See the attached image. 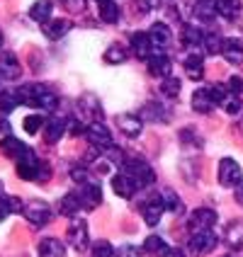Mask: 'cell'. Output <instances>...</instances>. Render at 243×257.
Listing matches in <instances>:
<instances>
[{
    "label": "cell",
    "mask_w": 243,
    "mask_h": 257,
    "mask_svg": "<svg viewBox=\"0 0 243 257\" xmlns=\"http://www.w3.org/2000/svg\"><path fill=\"white\" fill-rule=\"evenodd\" d=\"M20 97H22V104H29L34 109H46V112H54L58 104L54 90H49L46 85H39V83L20 87Z\"/></svg>",
    "instance_id": "obj_1"
},
{
    "label": "cell",
    "mask_w": 243,
    "mask_h": 257,
    "mask_svg": "<svg viewBox=\"0 0 243 257\" xmlns=\"http://www.w3.org/2000/svg\"><path fill=\"white\" fill-rule=\"evenodd\" d=\"M124 172H129V175L134 177V182L139 185V189L156 182L153 168H151L146 160H141V158H127V160H124Z\"/></svg>",
    "instance_id": "obj_2"
},
{
    "label": "cell",
    "mask_w": 243,
    "mask_h": 257,
    "mask_svg": "<svg viewBox=\"0 0 243 257\" xmlns=\"http://www.w3.org/2000/svg\"><path fill=\"white\" fill-rule=\"evenodd\" d=\"M22 216L29 221V226L42 228V226H46V223L51 221V206L42 199H29V201H25Z\"/></svg>",
    "instance_id": "obj_3"
},
{
    "label": "cell",
    "mask_w": 243,
    "mask_h": 257,
    "mask_svg": "<svg viewBox=\"0 0 243 257\" xmlns=\"http://www.w3.org/2000/svg\"><path fill=\"white\" fill-rule=\"evenodd\" d=\"M216 235H214V230L212 228H207V230H192V235H190V240H187V250L192 252V255H197V257H204V255H209L212 250L216 247Z\"/></svg>",
    "instance_id": "obj_4"
},
{
    "label": "cell",
    "mask_w": 243,
    "mask_h": 257,
    "mask_svg": "<svg viewBox=\"0 0 243 257\" xmlns=\"http://www.w3.org/2000/svg\"><path fill=\"white\" fill-rule=\"evenodd\" d=\"M216 177H219V185L221 187H231V189H236V187L243 182V170H241V165H238L233 158H221V160H219Z\"/></svg>",
    "instance_id": "obj_5"
},
{
    "label": "cell",
    "mask_w": 243,
    "mask_h": 257,
    "mask_svg": "<svg viewBox=\"0 0 243 257\" xmlns=\"http://www.w3.org/2000/svg\"><path fill=\"white\" fill-rule=\"evenodd\" d=\"M15 170H17V177L20 180H25V182H29V180H39V172H42V163H39V158H37V153L34 151H25L22 156L15 160Z\"/></svg>",
    "instance_id": "obj_6"
},
{
    "label": "cell",
    "mask_w": 243,
    "mask_h": 257,
    "mask_svg": "<svg viewBox=\"0 0 243 257\" xmlns=\"http://www.w3.org/2000/svg\"><path fill=\"white\" fill-rule=\"evenodd\" d=\"M86 136H88V141H90V146L98 148V151L112 148V131L105 126L102 121H90L86 128Z\"/></svg>",
    "instance_id": "obj_7"
},
{
    "label": "cell",
    "mask_w": 243,
    "mask_h": 257,
    "mask_svg": "<svg viewBox=\"0 0 243 257\" xmlns=\"http://www.w3.org/2000/svg\"><path fill=\"white\" fill-rule=\"evenodd\" d=\"M68 245L75 252H86L90 245V230H88L86 221H73L68 226Z\"/></svg>",
    "instance_id": "obj_8"
},
{
    "label": "cell",
    "mask_w": 243,
    "mask_h": 257,
    "mask_svg": "<svg viewBox=\"0 0 243 257\" xmlns=\"http://www.w3.org/2000/svg\"><path fill=\"white\" fill-rule=\"evenodd\" d=\"M183 66H185V75L190 80H202L204 78V51L202 49L187 51L183 58Z\"/></svg>",
    "instance_id": "obj_9"
},
{
    "label": "cell",
    "mask_w": 243,
    "mask_h": 257,
    "mask_svg": "<svg viewBox=\"0 0 243 257\" xmlns=\"http://www.w3.org/2000/svg\"><path fill=\"white\" fill-rule=\"evenodd\" d=\"M214 107H219L214 95V87H200L192 92V109L200 112V114H209Z\"/></svg>",
    "instance_id": "obj_10"
},
{
    "label": "cell",
    "mask_w": 243,
    "mask_h": 257,
    "mask_svg": "<svg viewBox=\"0 0 243 257\" xmlns=\"http://www.w3.org/2000/svg\"><path fill=\"white\" fill-rule=\"evenodd\" d=\"M131 51H134V56L141 58V61H148V58L156 54L148 32H134V34H131Z\"/></svg>",
    "instance_id": "obj_11"
},
{
    "label": "cell",
    "mask_w": 243,
    "mask_h": 257,
    "mask_svg": "<svg viewBox=\"0 0 243 257\" xmlns=\"http://www.w3.org/2000/svg\"><path fill=\"white\" fill-rule=\"evenodd\" d=\"M148 37H151V44H153V49H156V54H163L173 42V34L168 25H163V22H156V25H151L148 29Z\"/></svg>",
    "instance_id": "obj_12"
},
{
    "label": "cell",
    "mask_w": 243,
    "mask_h": 257,
    "mask_svg": "<svg viewBox=\"0 0 243 257\" xmlns=\"http://www.w3.org/2000/svg\"><path fill=\"white\" fill-rule=\"evenodd\" d=\"M112 189H115L117 197H122V199H129V197H134V192L139 189V185L134 182V177L129 175V172H117L115 177H112Z\"/></svg>",
    "instance_id": "obj_13"
},
{
    "label": "cell",
    "mask_w": 243,
    "mask_h": 257,
    "mask_svg": "<svg viewBox=\"0 0 243 257\" xmlns=\"http://www.w3.org/2000/svg\"><path fill=\"white\" fill-rule=\"evenodd\" d=\"M0 73H3L5 80H17L22 75L20 58L15 56L13 51H0Z\"/></svg>",
    "instance_id": "obj_14"
},
{
    "label": "cell",
    "mask_w": 243,
    "mask_h": 257,
    "mask_svg": "<svg viewBox=\"0 0 243 257\" xmlns=\"http://www.w3.org/2000/svg\"><path fill=\"white\" fill-rule=\"evenodd\" d=\"M71 20H66V17H54V20H49L46 25H44V37L46 39H51V42H58V39H63L68 32H71Z\"/></svg>",
    "instance_id": "obj_15"
},
{
    "label": "cell",
    "mask_w": 243,
    "mask_h": 257,
    "mask_svg": "<svg viewBox=\"0 0 243 257\" xmlns=\"http://www.w3.org/2000/svg\"><path fill=\"white\" fill-rule=\"evenodd\" d=\"M214 223H216V211L214 209H207V206L192 211V216H190V230H207L212 228Z\"/></svg>",
    "instance_id": "obj_16"
},
{
    "label": "cell",
    "mask_w": 243,
    "mask_h": 257,
    "mask_svg": "<svg viewBox=\"0 0 243 257\" xmlns=\"http://www.w3.org/2000/svg\"><path fill=\"white\" fill-rule=\"evenodd\" d=\"M117 126L122 128V134L129 136V139H136L141 136V128H143V119L136 114H117Z\"/></svg>",
    "instance_id": "obj_17"
},
{
    "label": "cell",
    "mask_w": 243,
    "mask_h": 257,
    "mask_svg": "<svg viewBox=\"0 0 243 257\" xmlns=\"http://www.w3.org/2000/svg\"><path fill=\"white\" fill-rule=\"evenodd\" d=\"M221 56L226 58L229 63H233V66L243 63V42L236 39V37H226L224 44H221Z\"/></svg>",
    "instance_id": "obj_18"
},
{
    "label": "cell",
    "mask_w": 243,
    "mask_h": 257,
    "mask_svg": "<svg viewBox=\"0 0 243 257\" xmlns=\"http://www.w3.org/2000/svg\"><path fill=\"white\" fill-rule=\"evenodd\" d=\"M224 243L229 245L231 250L243 252V221H231L224 228Z\"/></svg>",
    "instance_id": "obj_19"
},
{
    "label": "cell",
    "mask_w": 243,
    "mask_h": 257,
    "mask_svg": "<svg viewBox=\"0 0 243 257\" xmlns=\"http://www.w3.org/2000/svg\"><path fill=\"white\" fill-rule=\"evenodd\" d=\"M78 194H80V201H83V206H86V209H95V206H100V201H102L100 185H95V182H86V185H80Z\"/></svg>",
    "instance_id": "obj_20"
},
{
    "label": "cell",
    "mask_w": 243,
    "mask_h": 257,
    "mask_svg": "<svg viewBox=\"0 0 243 257\" xmlns=\"http://www.w3.org/2000/svg\"><path fill=\"white\" fill-rule=\"evenodd\" d=\"M80 209H86V206H83V201H80V194H78V192H68V194H63V197L58 199V214L75 216Z\"/></svg>",
    "instance_id": "obj_21"
},
{
    "label": "cell",
    "mask_w": 243,
    "mask_h": 257,
    "mask_svg": "<svg viewBox=\"0 0 243 257\" xmlns=\"http://www.w3.org/2000/svg\"><path fill=\"white\" fill-rule=\"evenodd\" d=\"M20 104H22L20 90H0V116L13 114Z\"/></svg>",
    "instance_id": "obj_22"
},
{
    "label": "cell",
    "mask_w": 243,
    "mask_h": 257,
    "mask_svg": "<svg viewBox=\"0 0 243 257\" xmlns=\"http://www.w3.org/2000/svg\"><path fill=\"white\" fill-rule=\"evenodd\" d=\"M171 58L166 56V54H153V56L148 58V73L153 75V78H168L171 75Z\"/></svg>",
    "instance_id": "obj_23"
},
{
    "label": "cell",
    "mask_w": 243,
    "mask_h": 257,
    "mask_svg": "<svg viewBox=\"0 0 243 257\" xmlns=\"http://www.w3.org/2000/svg\"><path fill=\"white\" fill-rule=\"evenodd\" d=\"M51 13H54V3H51V0H37V3H32V8H29V20L46 25V22L51 20Z\"/></svg>",
    "instance_id": "obj_24"
},
{
    "label": "cell",
    "mask_w": 243,
    "mask_h": 257,
    "mask_svg": "<svg viewBox=\"0 0 243 257\" xmlns=\"http://www.w3.org/2000/svg\"><path fill=\"white\" fill-rule=\"evenodd\" d=\"M141 250L151 257H166L168 252H171V247H168V243H166V238H160V235H148V238L143 240Z\"/></svg>",
    "instance_id": "obj_25"
},
{
    "label": "cell",
    "mask_w": 243,
    "mask_h": 257,
    "mask_svg": "<svg viewBox=\"0 0 243 257\" xmlns=\"http://www.w3.org/2000/svg\"><path fill=\"white\" fill-rule=\"evenodd\" d=\"M163 204H160V199H151L146 201L141 206V216L143 221H146V226H158L160 223V216H163Z\"/></svg>",
    "instance_id": "obj_26"
},
{
    "label": "cell",
    "mask_w": 243,
    "mask_h": 257,
    "mask_svg": "<svg viewBox=\"0 0 243 257\" xmlns=\"http://www.w3.org/2000/svg\"><path fill=\"white\" fill-rule=\"evenodd\" d=\"M25 151H27V146L20 141V139H15V136H5V139H0V153H3L5 158L17 160Z\"/></svg>",
    "instance_id": "obj_27"
},
{
    "label": "cell",
    "mask_w": 243,
    "mask_h": 257,
    "mask_svg": "<svg viewBox=\"0 0 243 257\" xmlns=\"http://www.w3.org/2000/svg\"><path fill=\"white\" fill-rule=\"evenodd\" d=\"M37 252H39V257H63L66 255V245L58 238H44Z\"/></svg>",
    "instance_id": "obj_28"
},
{
    "label": "cell",
    "mask_w": 243,
    "mask_h": 257,
    "mask_svg": "<svg viewBox=\"0 0 243 257\" xmlns=\"http://www.w3.org/2000/svg\"><path fill=\"white\" fill-rule=\"evenodd\" d=\"M204 34H207V32H202L200 27H195V25H185V29H183V44H185L190 51H192V49H202V44H204Z\"/></svg>",
    "instance_id": "obj_29"
},
{
    "label": "cell",
    "mask_w": 243,
    "mask_h": 257,
    "mask_svg": "<svg viewBox=\"0 0 243 257\" xmlns=\"http://www.w3.org/2000/svg\"><path fill=\"white\" fill-rule=\"evenodd\" d=\"M46 143H56L66 131H68V119H58V116H54V119H49V124H46Z\"/></svg>",
    "instance_id": "obj_30"
},
{
    "label": "cell",
    "mask_w": 243,
    "mask_h": 257,
    "mask_svg": "<svg viewBox=\"0 0 243 257\" xmlns=\"http://www.w3.org/2000/svg\"><path fill=\"white\" fill-rule=\"evenodd\" d=\"M241 0H216V15L224 20H236L241 15Z\"/></svg>",
    "instance_id": "obj_31"
},
{
    "label": "cell",
    "mask_w": 243,
    "mask_h": 257,
    "mask_svg": "<svg viewBox=\"0 0 243 257\" xmlns=\"http://www.w3.org/2000/svg\"><path fill=\"white\" fill-rule=\"evenodd\" d=\"M98 8H100L102 22H107V25L119 22V5H117L115 0H100V3H98Z\"/></svg>",
    "instance_id": "obj_32"
},
{
    "label": "cell",
    "mask_w": 243,
    "mask_h": 257,
    "mask_svg": "<svg viewBox=\"0 0 243 257\" xmlns=\"http://www.w3.org/2000/svg\"><path fill=\"white\" fill-rule=\"evenodd\" d=\"M192 13L197 15V20H204V22L214 20L216 17V0H197L195 8H192Z\"/></svg>",
    "instance_id": "obj_33"
},
{
    "label": "cell",
    "mask_w": 243,
    "mask_h": 257,
    "mask_svg": "<svg viewBox=\"0 0 243 257\" xmlns=\"http://www.w3.org/2000/svg\"><path fill=\"white\" fill-rule=\"evenodd\" d=\"M158 199H160V204H163V209L166 211H180V206H183V201H180V197L173 192L171 187H166V189H160V194H158Z\"/></svg>",
    "instance_id": "obj_34"
},
{
    "label": "cell",
    "mask_w": 243,
    "mask_h": 257,
    "mask_svg": "<svg viewBox=\"0 0 243 257\" xmlns=\"http://www.w3.org/2000/svg\"><path fill=\"white\" fill-rule=\"evenodd\" d=\"M143 109H146V112H143L146 121H168V119H171V114L166 112V107L158 104V102H148Z\"/></svg>",
    "instance_id": "obj_35"
},
{
    "label": "cell",
    "mask_w": 243,
    "mask_h": 257,
    "mask_svg": "<svg viewBox=\"0 0 243 257\" xmlns=\"http://www.w3.org/2000/svg\"><path fill=\"white\" fill-rule=\"evenodd\" d=\"M127 56H129V51L122 46V44H110V46H107V51H105V61H107V63H112V66L124 63Z\"/></svg>",
    "instance_id": "obj_36"
},
{
    "label": "cell",
    "mask_w": 243,
    "mask_h": 257,
    "mask_svg": "<svg viewBox=\"0 0 243 257\" xmlns=\"http://www.w3.org/2000/svg\"><path fill=\"white\" fill-rule=\"evenodd\" d=\"M221 44H224V39L216 32H207L204 34V44H202V51L204 54H221Z\"/></svg>",
    "instance_id": "obj_37"
},
{
    "label": "cell",
    "mask_w": 243,
    "mask_h": 257,
    "mask_svg": "<svg viewBox=\"0 0 243 257\" xmlns=\"http://www.w3.org/2000/svg\"><path fill=\"white\" fill-rule=\"evenodd\" d=\"M90 257H117V250L110 240H98L90 245Z\"/></svg>",
    "instance_id": "obj_38"
},
{
    "label": "cell",
    "mask_w": 243,
    "mask_h": 257,
    "mask_svg": "<svg viewBox=\"0 0 243 257\" xmlns=\"http://www.w3.org/2000/svg\"><path fill=\"white\" fill-rule=\"evenodd\" d=\"M219 107H224V112H226V114H238V112H241V97H238L236 92H231L229 90V92L224 95V100H221Z\"/></svg>",
    "instance_id": "obj_39"
},
{
    "label": "cell",
    "mask_w": 243,
    "mask_h": 257,
    "mask_svg": "<svg viewBox=\"0 0 243 257\" xmlns=\"http://www.w3.org/2000/svg\"><path fill=\"white\" fill-rule=\"evenodd\" d=\"M160 92L166 95V97H178V92H180V78H163V83H160Z\"/></svg>",
    "instance_id": "obj_40"
},
{
    "label": "cell",
    "mask_w": 243,
    "mask_h": 257,
    "mask_svg": "<svg viewBox=\"0 0 243 257\" xmlns=\"http://www.w3.org/2000/svg\"><path fill=\"white\" fill-rule=\"evenodd\" d=\"M46 126V121H44L42 114H29L25 116V131H27L29 136H34V134H39V128Z\"/></svg>",
    "instance_id": "obj_41"
},
{
    "label": "cell",
    "mask_w": 243,
    "mask_h": 257,
    "mask_svg": "<svg viewBox=\"0 0 243 257\" xmlns=\"http://www.w3.org/2000/svg\"><path fill=\"white\" fill-rule=\"evenodd\" d=\"M71 177H73V182H78V185H86V182H90V170H88V168H73V170H71Z\"/></svg>",
    "instance_id": "obj_42"
},
{
    "label": "cell",
    "mask_w": 243,
    "mask_h": 257,
    "mask_svg": "<svg viewBox=\"0 0 243 257\" xmlns=\"http://www.w3.org/2000/svg\"><path fill=\"white\" fill-rule=\"evenodd\" d=\"M143 250H139L136 245H124L119 252H117V257H141Z\"/></svg>",
    "instance_id": "obj_43"
},
{
    "label": "cell",
    "mask_w": 243,
    "mask_h": 257,
    "mask_svg": "<svg viewBox=\"0 0 243 257\" xmlns=\"http://www.w3.org/2000/svg\"><path fill=\"white\" fill-rule=\"evenodd\" d=\"M229 90H231V92H236V95L243 90V80L238 78V75H233V78L229 80Z\"/></svg>",
    "instance_id": "obj_44"
},
{
    "label": "cell",
    "mask_w": 243,
    "mask_h": 257,
    "mask_svg": "<svg viewBox=\"0 0 243 257\" xmlns=\"http://www.w3.org/2000/svg\"><path fill=\"white\" fill-rule=\"evenodd\" d=\"M5 216H10V206H8V197L3 194V197H0V221H3Z\"/></svg>",
    "instance_id": "obj_45"
},
{
    "label": "cell",
    "mask_w": 243,
    "mask_h": 257,
    "mask_svg": "<svg viewBox=\"0 0 243 257\" xmlns=\"http://www.w3.org/2000/svg\"><path fill=\"white\" fill-rule=\"evenodd\" d=\"M5 136H10V124L5 119H0V139H5Z\"/></svg>",
    "instance_id": "obj_46"
},
{
    "label": "cell",
    "mask_w": 243,
    "mask_h": 257,
    "mask_svg": "<svg viewBox=\"0 0 243 257\" xmlns=\"http://www.w3.org/2000/svg\"><path fill=\"white\" fill-rule=\"evenodd\" d=\"M63 3H66V8H75V10H80L86 0H63Z\"/></svg>",
    "instance_id": "obj_47"
},
{
    "label": "cell",
    "mask_w": 243,
    "mask_h": 257,
    "mask_svg": "<svg viewBox=\"0 0 243 257\" xmlns=\"http://www.w3.org/2000/svg\"><path fill=\"white\" fill-rule=\"evenodd\" d=\"M233 197H236V201H238V204L243 206V182L236 187V189H233Z\"/></svg>",
    "instance_id": "obj_48"
},
{
    "label": "cell",
    "mask_w": 243,
    "mask_h": 257,
    "mask_svg": "<svg viewBox=\"0 0 243 257\" xmlns=\"http://www.w3.org/2000/svg\"><path fill=\"white\" fill-rule=\"evenodd\" d=\"M166 257H185V252H183V250H171Z\"/></svg>",
    "instance_id": "obj_49"
},
{
    "label": "cell",
    "mask_w": 243,
    "mask_h": 257,
    "mask_svg": "<svg viewBox=\"0 0 243 257\" xmlns=\"http://www.w3.org/2000/svg\"><path fill=\"white\" fill-rule=\"evenodd\" d=\"M3 39H5V37H3V29H0V49H3Z\"/></svg>",
    "instance_id": "obj_50"
},
{
    "label": "cell",
    "mask_w": 243,
    "mask_h": 257,
    "mask_svg": "<svg viewBox=\"0 0 243 257\" xmlns=\"http://www.w3.org/2000/svg\"><path fill=\"white\" fill-rule=\"evenodd\" d=\"M3 80H5V78H3V73H0V85H3Z\"/></svg>",
    "instance_id": "obj_51"
},
{
    "label": "cell",
    "mask_w": 243,
    "mask_h": 257,
    "mask_svg": "<svg viewBox=\"0 0 243 257\" xmlns=\"http://www.w3.org/2000/svg\"><path fill=\"white\" fill-rule=\"evenodd\" d=\"M221 257H231V255H221Z\"/></svg>",
    "instance_id": "obj_52"
},
{
    "label": "cell",
    "mask_w": 243,
    "mask_h": 257,
    "mask_svg": "<svg viewBox=\"0 0 243 257\" xmlns=\"http://www.w3.org/2000/svg\"><path fill=\"white\" fill-rule=\"evenodd\" d=\"M98 3H100V0H98Z\"/></svg>",
    "instance_id": "obj_53"
}]
</instances>
